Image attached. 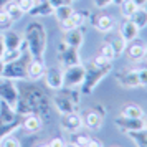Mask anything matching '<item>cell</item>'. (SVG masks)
Segmentation results:
<instances>
[{"instance_id":"cell-21","label":"cell","mask_w":147,"mask_h":147,"mask_svg":"<svg viewBox=\"0 0 147 147\" xmlns=\"http://www.w3.org/2000/svg\"><path fill=\"white\" fill-rule=\"evenodd\" d=\"M126 134L136 142L137 147H147V127H142L139 131H131Z\"/></svg>"},{"instance_id":"cell-42","label":"cell","mask_w":147,"mask_h":147,"mask_svg":"<svg viewBox=\"0 0 147 147\" xmlns=\"http://www.w3.org/2000/svg\"><path fill=\"white\" fill-rule=\"evenodd\" d=\"M36 147H48V144H38Z\"/></svg>"},{"instance_id":"cell-1","label":"cell","mask_w":147,"mask_h":147,"mask_svg":"<svg viewBox=\"0 0 147 147\" xmlns=\"http://www.w3.org/2000/svg\"><path fill=\"white\" fill-rule=\"evenodd\" d=\"M86 68V74H84V81H83V93L84 94H91L93 93V89L98 86V83H99L107 73H111V69H113V65H111V61L106 60V58H102L98 55V58H94L91 61V65H88Z\"/></svg>"},{"instance_id":"cell-27","label":"cell","mask_w":147,"mask_h":147,"mask_svg":"<svg viewBox=\"0 0 147 147\" xmlns=\"http://www.w3.org/2000/svg\"><path fill=\"white\" fill-rule=\"evenodd\" d=\"M53 12H55V15H56L58 22H63V20H66V18L73 13L74 10H73V7H71V5H61V7H56Z\"/></svg>"},{"instance_id":"cell-18","label":"cell","mask_w":147,"mask_h":147,"mask_svg":"<svg viewBox=\"0 0 147 147\" xmlns=\"http://www.w3.org/2000/svg\"><path fill=\"white\" fill-rule=\"evenodd\" d=\"M22 126H23V129L30 134L38 132L41 129V119L38 116H35V114H30V116H27V117L23 119V124H22Z\"/></svg>"},{"instance_id":"cell-32","label":"cell","mask_w":147,"mask_h":147,"mask_svg":"<svg viewBox=\"0 0 147 147\" xmlns=\"http://www.w3.org/2000/svg\"><path fill=\"white\" fill-rule=\"evenodd\" d=\"M12 23H13V22L10 20V17L5 13V10H3V8H0V28H5V30H8Z\"/></svg>"},{"instance_id":"cell-24","label":"cell","mask_w":147,"mask_h":147,"mask_svg":"<svg viewBox=\"0 0 147 147\" xmlns=\"http://www.w3.org/2000/svg\"><path fill=\"white\" fill-rule=\"evenodd\" d=\"M20 56H22L20 50H5L0 60H2L3 65H8V63H13V61L20 60Z\"/></svg>"},{"instance_id":"cell-13","label":"cell","mask_w":147,"mask_h":147,"mask_svg":"<svg viewBox=\"0 0 147 147\" xmlns=\"http://www.w3.org/2000/svg\"><path fill=\"white\" fill-rule=\"evenodd\" d=\"M84 41V36H83V32L81 28L78 30H69V32H65V38H63V43L68 45L71 48H80Z\"/></svg>"},{"instance_id":"cell-40","label":"cell","mask_w":147,"mask_h":147,"mask_svg":"<svg viewBox=\"0 0 147 147\" xmlns=\"http://www.w3.org/2000/svg\"><path fill=\"white\" fill-rule=\"evenodd\" d=\"M65 147H78L76 144H73V142H69V144H65Z\"/></svg>"},{"instance_id":"cell-4","label":"cell","mask_w":147,"mask_h":147,"mask_svg":"<svg viewBox=\"0 0 147 147\" xmlns=\"http://www.w3.org/2000/svg\"><path fill=\"white\" fill-rule=\"evenodd\" d=\"M45 81H47L48 88H51L55 91H58L63 88V69H60L58 66H51L45 71Z\"/></svg>"},{"instance_id":"cell-11","label":"cell","mask_w":147,"mask_h":147,"mask_svg":"<svg viewBox=\"0 0 147 147\" xmlns=\"http://www.w3.org/2000/svg\"><path fill=\"white\" fill-rule=\"evenodd\" d=\"M102 121H104L102 113H98V111L94 109V111H88V113L84 114L83 124H84L88 129H91V131H98V129L102 126Z\"/></svg>"},{"instance_id":"cell-35","label":"cell","mask_w":147,"mask_h":147,"mask_svg":"<svg viewBox=\"0 0 147 147\" xmlns=\"http://www.w3.org/2000/svg\"><path fill=\"white\" fill-rule=\"evenodd\" d=\"M111 3H114V0H94V7L96 8H106Z\"/></svg>"},{"instance_id":"cell-16","label":"cell","mask_w":147,"mask_h":147,"mask_svg":"<svg viewBox=\"0 0 147 147\" xmlns=\"http://www.w3.org/2000/svg\"><path fill=\"white\" fill-rule=\"evenodd\" d=\"M2 8L5 10V13L10 17V20L12 22H18L22 17H23V12L20 10V7L17 5L15 0H8V2H5V3L2 5Z\"/></svg>"},{"instance_id":"cell-43","label":"cell","mask_w":147,"mask_h":147,"mask_svg":"<svg viewBox=\"0 0 147 147\" xmlns=\"http://www.w3.org/2000/svg\"><path fill=\"white\" fill-rule=\"evenodd\" d=\"M146 58H147V47H146Z\"/></svg>"},{"instance_id":"cell-41","label":"cell","mask_w":147,"mask_h":147,"mask_svg":"<svg viewBox=\"0 0 147 147\" xmlns=\"http://www.w3.org/2000/svg\"><path fill=\"white\" fill-rule=\"evenodd\" d=\"M122 2H124V0H114V3H117V5H121Z\"/></svg>"},{"instance_id":"cell-22","label":"cell","mask_w":147,"mask_h":147,"mask_svg":"<svg viewBox=\"0 0 147 147\" xmlns=\"http://www.w3.org/2000/svg\"><path fill=\"white\" fill-rule=\"evenodd\" d=\"M55 104L58 107V111L61 114H68V113H73L74 111V104L73 101L69 99L68 96H60V98H56L55 99Z\"/></svg>"},{"instance_id":"cell-38","label":"cell","mask_w":147,"mask_h":147,"mask_svg":"<svg viewBox=\"0 0 147 147\" xmlns=\"http://www.w3.org/2000/svg\"><path fill=\"white\" fill-rule=\"evenodd\" d=\"M3 51H5V43H3V36H0V58H2Z\"/></svg>"},{"instance_id":"cell-2","label":"cell","mask_w":147,"mask_h":147,"mask_svg":"<svg viewBox=\"0 0 147 147\" xmlns=\"http://www.w3.org/2000/svg\"><path fill=\"white\" fill-rule=\"evenodd\" d=\"M28 48L32 50V55L35 58H40L45 51V30H41L40 25H28Z\"/></svg>"},{"instance_id":"cell-34","label":"cell","mask_w":147,"mask_h":147,"mask_svg":"<svg viewBox=\"0 0 147 147\" xmlns=\"http://www.w3.org/2000/svg\"><path fill=\"white\" fill-rule=\"evenodd\" d=\"M65 140L61 139V137H55V139H51L50 142H48V147H65Z\"/></svg>"},{"instance_id":"cell-10","label":"cell","mask_w":147,"mask_h":147,"mask_svg":"<svg viewBox=\"0 0 147 147\" xmlns=\"http://www.w3.org/2000/svg\"><path fill=\"white\" fill-rule=\"evenodd\" d=\"M45 71H47V66H45V63H43L41 58H33L27 65V78H30V80H40V78H43Z\"/></svg>"},{"instance_id":"cell-3","label":"cell","mask_w":147,"mask_h":147,"mask_svg":"<svg viewBox=\"0 0 147 147\" xmlns=\"http://www.w3.org/2000/svg\"><path fill=\"white\" fill-rule=\"evenodd\" d=\"M84 74H86V68L83 65H74V66H68L63 69V86L66 88H78L83 84L84 81Z\"/></svg>"},{"instance_id":"cell-19","label":"cell","mask_w":147,"mask_h":147,"mask_svg":"<svg viewBox=\"0 0 147 147\" xmlns=\"http://www.w3.org/2000/svg\"><path fill=\"white\" fill-rule=\"evenodd\" d=\"M121 116L122 117H132V119H139V117H144V109L139 106V104H126L121 111Z\"/></svg>"},{"instance_id":"cell-23","label":"cell","mask_w":147,"mask_h":147,"mask_svg":"<svg viewBox=\"0 0 147 147\" xmlns=\"http://www.w3.org/2000/svg\"><path fill=\"white\" fill-rule=\"evenodd\" d=\"M131 20L134 22V25L139 28V30L146 28L147 27V10L146 8H137L136 13L131 17Z\"/></svg>"},{"instance_id":"cell-44","label":"cell","mask_w":147,"mask_h":147,"mask_svg":"<svg viewBox=\"0 0 147 147\" xmlns=\"http://www.w3.org/2000/svg\"><path fill=\"white\" fill-rule=\"evenodd\" d=\"M146 127H147V121H146Z\"/></svg>"},{"instance_id":"cell-26","label":"cell","mask_w":147,"mask_h":147,"mask_svg":"<svg viewBox=\"0 0 147 147\" xmlns=\"http://www.w3.org/2000/svg\"><path fill=\"white\" fill-rule=\"evenodd\" d=\"M136 10H137V7H136V3H134L132 0H124L121 3V12H122L124 18H131L136 13Z\"/></svg>"},{"instance_id":"cell-25","label":"cell","mask_w":147,"mask_h":147,"mask_svg":"<svg viewBox=\"0 0 147 147\" xmlns=\"http://www.w3.org/2000/svg\"><path fill=\"white\" fill-rule=\"evenodd\" d=\"M73 134V144H76L78 147H86L88 142H89V139H91V136L86 132H81V131H76V132H71Z\"/></svg>"},{"instance_id":"cell-39","label":"cell","mask_w":147,"mask_h":147,"mask_svg":"<svg viewBox=\"0 0 147 147\" xmlns=\"http://www.w3.org/2000/svg\"><path fill=\"white\" fill-rule=\"evenodd\" d=\"M2 73H3V63H2V60H0V76H2Z\"/></svg>"},{"instance_id":"cell-12","label":"cell","mask_w":147,"mask_h":147,"mask_svg":"<svg viewBox=\"0 0 147 147\" xmlns=\"http://www.w3.org/2000/svg\"><path fill=\"white\" fill-rule=\"evenodd\" d=\"M84 22H86V18H84L83 15L73 12L66 20L60 22V25H61V28H63V32H69V30H78V28H81L84 25Z\"/></svg>"},{"instance_id":"cell-8","label":"cell","mask_w":147,"mask_h":147,"mask_svg":"<svg viewBox=\"0 0 147 147\" xmlns=\"http://www.w3.org/2000/svg\"><path fill=\"white\" fill-rule=\"evenodd\" d=\"M61 47H63V51H61V65L65 68L68 66H74V65H80V55H78V48H71L65 45V43H61Z\"/></svg>"},{"instance_id":"cell-28","label":"cell","mask_w":147,"mask_h":147,"mask_svg":"<svg viewBox=\"0 0 147 147\" xmlns=\"http://www.w3.org/2000/svg\"><path fill=\"white\" fill-rule=\"evenodd\" d=\"M99 56H102V58H106V60H109V61H113L114 58H116L114 50H113V47H111V43H109V41H106V43H102V45H101Z\"/></svg>"},{"instance_id":"cell-29","label":"cell","mask_w":147,"mask_h":147,"mask_svg":"<svg viewBox=\"0 0 147 147\" xmlns=\"http://www.w3.org/2000/svg\"><path fill=\"white\" fill-rule=\"evenodd\" d=\"M111 43V47H113V50H114V55H116V58L119 56V55H122V51L126 50V41L122 40V38H114V40H111L109 41Z\"/></svg>"},{"instance_id":"cell-36","label":"cell","mask_w":147,"mask_h":147,"mask_svg":"<svg viewBox=\"0 0 147 147\" xmlns=\"http://www.w3.org/2000/svg\"><path fill=\"white\" fill-rule=\"evenodd\" d=\"M86 147H104V146H102V142H101L99 139H94V137H91Z\"/></svg>"},{"instance_id":"cell-5","label":"cell","mask_w":147,"mask_h":147,"mask_svg":"<svg viewBox=\"0 0 147 147\" xmlns=\"http://www.w3.org/2000/svg\"><path fill=\"white\" fill-rule=\"evenodd\" d=\"M61 126L65 131L68 132H76V131H81L83 127V117H81L78 113H68V114H63V119H61Z\"/></svg>"},{"instance_id":"cell-6","label":"cell","mask_w":147,"mask_h":147,"mask_svg":"<svg viewBox=\"0 0 147 147\" xmlns=\"http://www.w3.org/2000/svg\"><path fill=\"white\" fill-rule=\"evenodd\" d=\"M139 28L134 25V22L131 18H126V20L122 22V25L119 28V35L121 38L126 41V43H131V41L137 40V36H139Z\"/></svg>"},{"instance_id":"cell-37","label":"cell","mask_w":147,"mask_h":147,"mask_svg":"<svg viewBox=\"0 0 147 147\" xmlns=\"http://www.w3.org/2000/svg\"><path fill=\"white\" fill-rule=\"evenodd\" d=\"M132 2L136 3L137 8H146V5H147V0H132Z\"/></svg>"},{"instance_id":"cell-33","label":"cell","mask_w":147,"mask_h":147,"mask_svg":"<svg viewBox=\"0 0 147 147\" xmlns=\"http://www.w3.org/2000/svg\"><path fill=\"white\" fill-rule=\"evenodd\" d=\"M136 73H137L139 86H147V68H139L136 69Z\"/></svg>"},{"instance_id":"cell-14","label":"cell","mask_w":147,"mask_h":147,"mask_svg":"<svg viewBox=\"0 0 147 147\" xmlns=\"http://www.w3.org/2000/svg\"><path fill=\"white\" fill-rule=\"evenodd\" d=\"M2 36H3L5 50H20V45L23 43V38H22L17 32L8 30V32H5V35H2Z\"/></svg>"},{"instance_id":"cell-7","label":"cell","mask_w":147,"mask_h":147,"mask_svg":"<svg viewBox=\"0 0 147 147\" xmlns=\"http://www.w3.org/2000/svg\"><path fill=\"white\" fill-rule=\"evenodd\" d=\"M116 126L122 129L124 132H131V131H139L142 127H146V119L139 117V119H132V117H122L116 119Z\"/></svg>"},{"instance_id":"cell-15","label":"cell","mask_w":147,"mask_h":147,"mask_svg":"<svg viewBox=\"0 0 147 147\" xmlns=\"http://www.w3.org/2000/svg\"><path fill=\"white\" fill-rule=\"evenodd\" d=\"M127 55L132 61H140L146 58V45H142L139 41H131V45L127 47Z\"/></svg>"},{"instance_id":"cell-45","label":"cell","mask_w":147,"mask_h":147,"mask_svg":"<svg viewBox=\"0 0 147 147\" xmlns=\"http://www.w3.org/2000/svg\"><path fill=\"white\" fill-rule=\"evenodd\" d=\"M71 2H73V0H71Z\"/></svg>"},{"instance_id":"cell-31","label":"cell","mask_w":147,"mask_h":147,"mask_svg":"<svg viewBox=\"0 0 147 147\" xmlns=\"http://www.w3.org/2000/svg\"><path fill=\"white\" fill-rule=\"evenodd\" d=\"M0 147H22L20 140L13 137V136H7L0 140Z\"/></svg>"},{"instance_id":"cell-30","label":"cell","mask_w":147,"mask_h":147,"mask_svg":"<svg viewBox=\"0 0 147 147\" xmlns=\"http://www.w3.org/2000/svg\"><path fill=\"white\" fill-rule=\"evenodd\" d=\"M17 5L20 7V10L23 13H28V12H32L36 5V2L35 0H17Z\"/></svg>"},{"instance_id":"cell-20","label":"cell","mask_w":147,"mask_h":147,"mask_svg":"<svg viewBox=\"0 0 147 147\" xmlns=\"http://www.w3.org/2000/svg\"><path fill=\"white\" fill-rule=\"evenodd\" d=\"M119 83L126 88H137L139 86V81H137V73H136V69H127L124 74H121Z\"/></svg>"},{"instance_id":"cell-17","label":"cell","mask_w":147,"mask_h":147,"mask_svg":"<svg viewBox=\"0 0 147 147\" xmlns=\"http://www.w3.org/2000/svg\"><path fill=\"white\" fill-rule=\"evenodd\" d=\"M96 30L101 32V33H107V32H111L116 25V22H114L113 17H109V15H99L98 17V20H96Z\"/></svg>"},{"instance_id":"cell-9","label":"cell","mask_w":147,"mask_h":147,"mask_svg":"<svg viewBox=\"0 0 147 147\" xmlns=\"http://www.w3.org/2000/svg\"><path fill=\"white\" fill-rule=\"evenodd\" d=\"M0 98L3 99V102H5L8 107H12L15 111L18 94H17V89L13 88L12 83H3V84H0Z\"/></svg>"}]
</instances>
